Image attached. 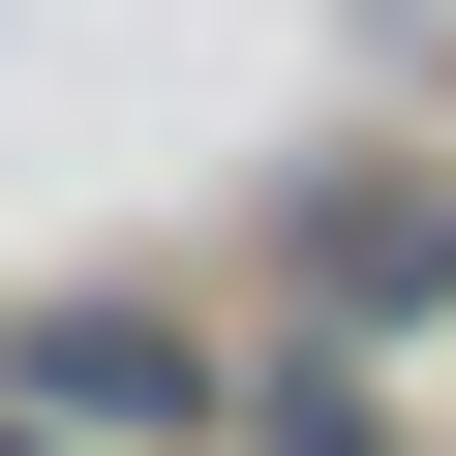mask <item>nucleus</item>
Returning a JSON list of instances; mask_svg holds the SVG:
<instances>
[{
    "instance_id": "nucleus-1",
    "label": "nucleus",
    "mask_w": 456,
    "mask_h": 456,
    "mask_svg": "<svg viewBox=\"0 0 456 456\" xmlns=\"http://www.w3.org/2000/svg\"><path fill=\"white\" fill-rule=\"evenodd\" d=\"M305 274H335V335H395V305L456 274V183H335V213H305Z\"/></svg>"
},
{
    "instance_id": "nucleus-2",
    "label": "nucleus",
    "mask_w": 456,
    "mask_h": 456,
    "mask_svg": "<svg viewBox=\"0 0 456 456\" xmlns=\"http://www.w3.org/2000/svg\"><path fill=\"white\" fill-rule=\"evenodd\" d=\"M31 395H61V426H122V456H152V426H183V335H122V305H61V335H31Z\"/></svg>"
},
{
    "instance_id": "nucleus-3",
    "label": "nucleus",
    "mask_w": 456,
    "mask_h": 456,
    "mask_svg": "<svg viewBox=\"0 0 456 456\" xmlns=\"http://www.w3.org/2000/svg\"><path fill=\"white\" fill-rule=\"evenodd\" d=\"M61 456H122V426H61Z\"/></svg>"
}]
</instances>
